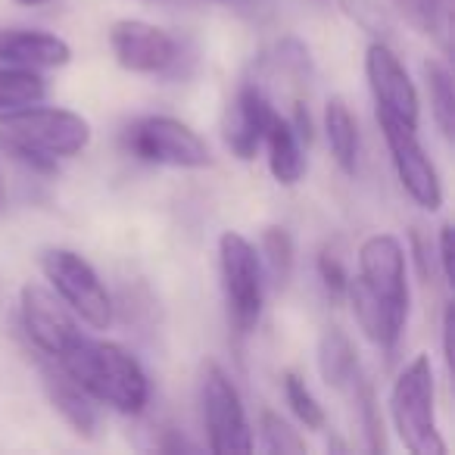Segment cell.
Wrapping results in <instances>:
<instances>
[{
    "label": "cell",
    "mask_w": 455,
    "mask_h": 455,
    "mask_svg": "<svg viewBox=\"0 0 455 455\" xmlns=\"http://www.w3.org/2000/svg\"><path fill=\"white\" fill-rule=\"evenodd\" d=\"M324 134H328V147L334 153L337 165L347 175H355V163H359V125H355L347 100H340V97H334L328 103V109H324Z\"/></svg>",
    "instance_id": "d6986e66"
},
{
    "label": "cell",
    "mask_w": 455,
    "mask_h": 455,
    "mask_svg": "<svg viewBox=\"0 0 455 455\" xmlns=\"http://www.w3.org/2000/svg\"><path fill=\"white\" fill-rule=\"evenodd\" d=\"M219 268L228 318L237 334H253L262 315V299H266L259 250L237 231H225L219 237Z\"/></svg>",
    "instance_id": "277c9868"
},
{
    "label": "cell",
    "mask_w": 455,
    "mask_h": 455,
    "mask_svg": "<svg viewBox=\"0 0 455 455\" xmlns=\"http://www.w3.org/2000/svg\"><path fill=\"white\" fill-rule=\"evenodd\" d=\"M4 203H7V184H4V178H0V209H4Z\"/></svg>",
    "instance_id": "836d02e7"
},
{
    "label": "cell",
    "mask_w": 455,
    "mask_h": 455,
    "mask_svg": "<svg viewBox=\"0 0 455 455\" xmlns=\"http://www.w3.org/2000/svg\"><path fill=\"white\" fill-rule=\"evenodd\" d=\"M22 7H41V4H51V0H16Z\"/></svg>",
    "instance_id": "d6a6232c"
},
{
    "label": "cell",
    "mask_w": 455,
    "mask_h": 455,
    "mask_svg": "<svg viewBox=\"0 0 455 455\" xmlns=\"http://www.w3.org/2000/svg\"><path fill=\"white\" fill-rule=\"evenodd\" d=\"M365 78L371 88L378 113H387L393 119L415 125L421 119V97H418L415 82L405 72L403 60L396 57L387 41H371L365 51Z\"/></svg>",
    "instance_id": "30bf717a"
},
{
    "label": "cell",
    "mask_w": 455,
    "mask_h": 455,
    "mask_svg": "<svg viewBox=\"0 0 455 455\" xmlns=\"http://www.w3.org/2000/svg\"><path fill=\"white\" fill-rule=\"evenodd\" d=\"M318 374L328 387L343 390L355 380L359 374V355H355L353 340L347 331L340 328H324L322 340H318Z\"/></svg>",
    "instance_id": "ac0fdd59"
},
{
    "label": "cell",
    "mask_w": 455,
    "mask_h": 455,
    "mask_svg": "<svg viewBox=\"0 0 455 455\" xmlns=\"http://www.w3.org/2000/svg\"><path fill=\"white\" fill-rule=\"evenodd\" d=\"M109 51L122 69L134 76H163L178 60V44L169 32L144 20H119L109 28Z\"/></svg>",
    "instance_id": "8fae6325"
},
{
    "label": "cell",
    "mask_w": 455,
    "mask_h": 455,
    "mask_svg": "<svg viewBox=\"0 0 455 455\" xmlns=\"http://www.w3.org/2000/svg\"><path fill=\"white\" fill-rule=\"evenodd\" d=\"M125 147L140 163L172 165V169H206L212 163L200 134L172 116H144L125 132Z\"/></svg>",
    "instance_id": "8992f818"
},
{
    "label": "cell",
    "mask_w": 455,
    "mask_h": 455,
    "mask_svg": "<svg viewBox=\"0 0 455 455\" xmlns=\"http://www.w3.org/2000/svg\"><path fill=\"white\" fill-rule=\"evenodd\" d=\"M4 147L16 153L32 169H53L57 159L78 156L91 144V122L72 109L60 107H22L0 113Z\"/></svg>",
    "instance_id": "7a4b0ae2"
},
{
    "label": "cell",
    "mask_w": 455,
    "mask_h": 455,
    "mask_svg": "<svg viewBox=\"0 0 455 455\" xmlns=\"http://www.w3.org/2000/svg\"><path fill=\"white\" fill-rule=\"evenodd\" d=\"M20 318L26 337L44 359H60L84 334L76 312L57 293L38 284H26L20 291Z\"/></svg>",
    "instance_id": "9c48e42d"
},
{
    "label": "cell",
    "mask_w": 455,
    "mask_h": 455,
    "mask_svg": "<svg viewBox=\"0 0 455 455\" xmlns=\"http://www.w3.org/2000/svg\"><path fill=\"white\" fill-rule=\"evenodd\" d=\"M424 82H427L430 94V113H434L436 128L443 138H452L455 132V88H452V72L440 60H427L424 63Z\"/></svg>",
    "instance_id": "7402d4cb"
},
{
    "label": "cell",
    "mask_w": 455,
    "mask_h": 455,
    "mask_svg": "<svg viewBox=\"0 0 455 455\" xmlns=\"http://www.w3.org/2000/svg\"><path fill=\"white\" fill-rule=\"evenodd\" d=\"M91 399L122 411L140 415L150 403V380L140 362L119 343L82 334L60 359H53Z\"/></svg>",
    "instance_id": "6da1fadb"
},
{
    "label": "cell",
    "mask_w": 455,
    "mask_h": 455,
    "mask_svg": "<svg viewBox=\"0 0 455 455\" xmlns=\"http://www.w3.org/2000/svg\"><path fill=\"white\" fill-rule=\"evenodd\" d=\"M159 449H165V452H181V449H188V452H194V443H188V440H178V436H175V440H163V443H159Z\"/></svg>",
    "instance_id": "1f68e13d"
},
{
    "label": "cell",
    "mask_w": 455,
    "mask_h": 455,
    "mask_svg": "<svg viewBox=\"0 0 455 455\" xmlns=\"http://www.w3.org/2000/svg\"><path fill=\"white\" fill-rule=\"evenodd\" d=\"M38 266L44 278L51 281L53 293L88 328L107 331L113 324V299H109L100 275L94 272V266L84 256H78L76 250L51 247L38 256Z\"/></svg>",
    "instance_id": "5b68a950"
},
{
    "label": "cell",
    "mask_w": 455,
    "mask_h": 455,
    "mask_svg": "<svg viewBox=\"0 0 455 455\" xmlns=\"http://www.w3.org/2000/svg\"><path fill=\"white\" fill-rule=\"evenodd\" d=\"M349 387L355 390V405H359L362 427H365V436H368V452H384L387 449L384 418H380V405H378V396H374V387L362 378V371L355 374V380Z\"/></svg>",
    "instance_id": "cb8c5ba5"
},
{
    "label": "cell",
    "mask_w": 455,
    "mask_h": 455,
    "mask_svg": "<svg viewBox=\"0 0 455 455\" xmlns=\"http://www.w3.org/2000/svg\"><path fill=\"white\" fill-rule=\"evenodd\" d=\"M284 399H287V405H291L293 415H297L309 430H322L324 427L322 403L312 396V390L306 387V380L299 378L297 371H287L284 374Z\"/></svg>",
    "instance_id": "d4e9b609"
},
{
    "label": "cell",
    "mask_w": 455,
    "mask_h": 455,
    "mask_svg": "<svg viewBox=\"0 0 455 455\" xmlns=\"http://www.w3.org/2000/svg\"><path fill=\"white\" fill-rule=\"evenodd\" d=\"M259 430H262V446L275 455H303L306 452V440L299 436V430H293L275 411H262L259 418Z\"/></svg>",
    "instance_id": "484cf974"
},
{
    "label": "cell",
    "mask_w": 455,
    "mask_h": 455,
    "mask_svg": "<svg viewBox=\"0 0 455 455\" xmlns=\"http://www.w3.org/2000/svg\"><path fill=\"white\" fill-rule=\"evenodd\" d=\"M318 278H322V287L334 303H340L347 297V284H349V272H347V262L343 256L337 253V247H324L318 253Z\"/></svg>",
    "instance_id": "4316f807"
},
{
    "label": "cell",
    "mask_w": 455,
    "mask_h": 455,
    "mask_svg": "<svg viewBox=\"0 0 455 455\" xmlns=\"http://www.w3.org/2000/svg\"><path fill=\"white\" fill-rule=\"evenodd\" d=\"M452 331H455V315L452 306L443 309V359H446L449 371H452Z\"/></svg>",
    "instance_id": "4dcf8cb0"
},
{
    "label": "cell",
    "mask_w": 455,
    "mask_h": 455,
    "mask_svg": "<svg viewBox=\"0 0 455 455\" xmlns=\"http://www.w3.org/2000/svg\"><path fill=\"white\" fill-rule=\"evenodd\" d=\"M436 266L446 284H452V225H443L436 235Z\"/></svg>",
    "instance_id": "f546056e"
},
{
    "label": "cell",
    "mask_w": 455,
    "mask_h": 455,
    "mask_svg": "<svg viewBox=\"0 0 455 455\" xmlns=\"http://www.w3.org/2000/svg\"><path fill=\"white\" fill-rule=\"evenodd\" d=\"M72 60L63 38L41 28H0V63L22 69H60Z\"/></svg>",
    "instance_id": "5bb4252c"
},
{
    "label": "cell",
    "mask_w": 455,
    "mask_h": 455,
    "mask_svg": "<svg viewBox=\"0 0 455 455\" xmlns=\"http://www.w3.org/2000/svg\"><path fill=\"white\" fill-rule=\"evenodd\" d=\"M378 125L384 132L387 150H390L393 169L403 184V190L427 212H436L443 206V181L434 159L427 156L424 144L418 140V128L393 119L387 113H378Z\"/></svg>",
    "instance_id": "ba28073f"
},
{
    "label": "cell",
    "mask_w": 455,
    "mask_h": 455,
    "mask_svg": "<svg viewBox=\"0 0 455 455\" xmlns=\"http://www.w3.org/2000/svg\"><path fill=\"white\" fill-rule=\"evenodd\" d=\"M262 144L268 150V169H272L275 181L278 184H297L306 175V147L299 140V134L293 132L291 119L272 113L262 134Z\"/></svg>",
    "instance_id": "e0dca14e"
},
{
    "label": "cell",
    "mask_w": 455,
    "mask_h": 455,
    "mask_svg": "<svg viewBox=\"0 0 455 455\" xmlns=\"http://www.w3.org/2000/svg\"><path fill=\"white\" fill-rule=\"evenodd\" d=\"M38 368H41V380H44V390H47V396H51L53 409L66 418V424H69L78 436H88L91 440L97 430V411H94V405H91V396L53 359L41 362Z\"/></svg>",
    "instance_id": "2e32d148"
},
{
    "label": "cell",
    "mask_w": 455,
    "mask_h": 455,
    "mask_svg": "<svg viewBox=\"0 0 455 455\" xmlns=\"http://www.w3.org/2000/svg\"><path fill=\"white\" fill-rule=\"evenodd\" d=\"M259 262L268 272L275 287H287V281H291V275H293V237L287 235L284 228L272 225L262 231Z\"/></svg>",
    "instance_id": "603a6c76"
},
{
    "label": "cell",
    "mask_w": 455,
    "mask_h": 455,
    "mask_svg": "<svg viewBox=\"0 0 455 455\" xmlns=\"http://www.w3.org/2000/svg\"><path fill=\"white\" fill-rule=\"evenodd\" d=\"M411 253H415L421 278H430L434 275V247H430V241L424 237L421 228H411Z\"/></svg>",
    "instance_id": "f1b7e54d"
},
{
    "label": "cell",
    "mask_w": 455,
    "mask_h": 455,
    "mask_svg": "<svg viewBox=\"0 0 455 455\" xmlns=\"http://www.w3.org/2000/svg\"><path fill=\"white\" fill-rule=\"evenodd\" d=\"M343 299H349L355 322H359V328L365 331L368 340L378 343V347L387 349V353H393V349H396V343L403 340L405 318H409V315L390 309V306H387L384 299L374 297V293L368 291L359 278H349L347 297H343Z\"/></svg>",
    "instance_id": "9a60e30c"
},
{
    "label": "cell",
    "mask_w": 455,
    "mask_h": 455,
    "mask_svg": "<svg viewBox=\"0 0 455 455\" xmlns=\"http://www.w3.org/2000/svg\"><path fill=\"white\" fill-rule=\"evenodd\" d=\"M343 10H347L368 35H374V41H387V35L393 32L390 20H387L384 7H380L378 0H343Z\"/></svg>",
    "instance_id": "83f0119b"
},
{
    "label": "cell",
    "mask_w": 455,
    "mask_h": 455,
    "mask_svg": "<svg viewBox=\"0 0 455 455\" xmlns=\"http://www.w3.org/2000/svg\"><path fill=\"white\" fill-rule=\"evenodd\" d=\"M390 418L399 440L415 455H443L440 430H436V387L434 368L427 355H415L399 371L396 384L390 390Z\"/></svg>",
    "instance_id": "3957f363"
},
{
    "label": "cell",
    "mask_w": 455,
    "mask_h": 455,
    "mask_svg": "<svg viewBox=\"0 0 455 455\" xmlns=\"http://www.w3.org/2000/svg\"><path fill=\"white\" fill-rule=\"evenodd\" d=\"M368 287L390 309L409 315V281H405V250L393 235H371L359 247V275Z\"/></svg>",
    "instance_id": "7c38bea8"
},
{
    "label": "cell",
    "mask_w": 455,
    "mask_h": 455,
    "mask_svg": "<svg viewBox=\"0 0 455 455\" xmlns=\"http://www.w3.org/2000/svg\"><path fill=\"white\" fill-rule=\"evenodd\" d=\"M200 403H203V424H206L209 449L212 452L228 455V452H250L253 449V430H250L241 393H237V387L228 380V374L215 362H209L203 368Z\"/></svg>",
    "instance_id": "52a82bcc"
},
{
    "label": "cell",
    "mask_w": 455,
    "mask_h": 455,
    "mask_svg": "<svg viewBox=\"0 0 455 455\" xmlns=\"http://www.w3.org/2000/svg\"><path fill=\"white\" fill-rule=\"evenodd\" d=\"M393 10L418 32L430 35L449 51V28H452V0H390Z\"/></svg>",
    "instance_id": "ffe728a7"
},
{
    "label": "cell",
    "mask_w": 455,
    "mask_h": 455,
    "mask_svg": "<svg viewBox=\"0 0 455 455\" xmlns=\"http://www.w3.org/2000/svg\"><path fill=\"white\" fill-rule=\"evenodd\" d=\"M275 107L268 103L266 91L256 82L241 84L235 103L228 107L225 119V144L237 159H253L256 150L262 147V134L272 119Z\"/></svg>",
    "instance_id": "4fadbf2b"
},
{
    "label": "cell",
    "mask_w": 455,
    "mask_h": 455,
    "mask_svg": "<svg viewBox=\"0 0 455 455\" xmlns=\"http://www.w3.org/2000/svg\"><path fill=\"white\" fill-rule=\"evenodd\" d=\"M47 97V84L38 69H22V66L0 63V113L22 109L41 103Z\"/></svg>",
    "instance_id": "44dd1931"
}]
</instances>
